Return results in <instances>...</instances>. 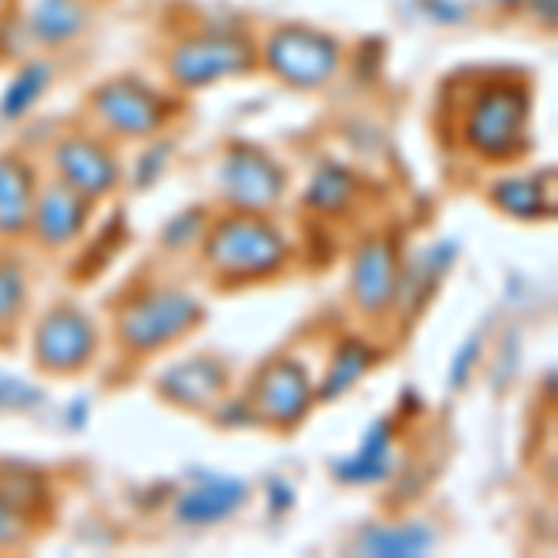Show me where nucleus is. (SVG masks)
<instances>
[{
	"instance_id": "obj_1",
	"label": "nucleus",
	"mask_w": 558,
	"mask_h": 558,
	"mask_svg": "<svg viewBox=\"0 0 558 558\" xmlns=\"http://www.w3.org/2000/svg\"><path fill=\"white\" fill-rule=\"evenodd\" d=\"M197 250H202V265L209 279L228 291L276 279L294 257L291 242L268 216L231 209L209 220Z\"/></svg>"
},
{
	"instance_id": "obj_2",
	"label": "nucleus",
	"mask_w": 558,
	"mask_h": 558,
	"mask_svg": "<svg viewBox=\"0 0 558 558\" xmlns=\"http://www.w3.org/2000/svg\"><path fill=\"white\" fill-rule=\"evenodd\" d=\"M529 123H533V86L525 78H481L462 101L458 138L488 165H514L533 146Z\"/></svg>"
},
{
	"instance_id": "obj_3",
	"label": "nucleus",
	"mask_w": 558,
	"mask_h": 558,
	"mask_svg": "<svg viewBox=\"0 0 558 558\" xmlns=\"http://www.w3.org/2000/svg\"><path fill=\"white\" fill-rule=\"evenodd\" d=\"M205 320V305L186 287L138 283L123 291L112 305V339L123 354L153 357L194 336Z\"/></svg>"
},
{
	"instance_id": "obj_4",
	"label": "nucleus",
	"mask_w": 558,
	"mask_h": 558,
	"mask_svg": "<svg viewBox=\"0 0 558 558\" xmlns=\"http://www.w3.org/2000/svg\"><path fill=\"white\" fill-rule=\"evenodd\" d=\"M86 116L112 142H146L179 116V101L142 75H112L86 94Z\"/></svg>"
},
{
	"instance_id": "obj_5",
	"label": "nucleus",
	"mask_w": 558,
	"mask_h": 558,
	"mask_svg": "<svg viewBox=\"0 0 558 558\" xmlns=\"http://www.w3.org/2000/svg\"><path fill=\"white\" fill-rule=\"evenodd\" d=\"M257 45L242 31L228 26H205V31L183 34L172 49L165 52V75L179 94H197L216 83H228L235 75L257 71Z\"/></svg>"
},
{
	"instance_id": "obj_6",
	"label": "nucleus",
	"mask_w": 558,
	"mask_h": 558,
	"mask_svg": "<svg viewBox=\"0 0 558 558\" xmlns=\"http://www.w3.org/2000/svg\"><path fill=\"white\" fill-rule=\"evenodd\" d=\"M257 64L272 71L283 86L317 94L343 71V41L320 26L279 23L260 41Z\"/></svg>"
},
{
	"instance_id": "obj_7",
	"label": "nucleus",
	"mask_w": 558,
	"mask_h": 558,
	"mask_svg": "<svg viewBox=\"0 0 558 558\" xmlns=\"http://www.w3.org/2000/svg\"><path fill=\"white\" fill-rule=\"evenodd\" d=\"M213 183L220 194L223 209L231 213H260L268 216L279 209V202L287 197L291 175L265 146L254 142H228L216 157Z\"/></svg>"
},
{
	"instance_id": "obj_8",
	"label": "nucleus",
	"mask_w": 558,
	"mask_h": 558,
	"mask_svg": "<svg viewBox=\"0 0 558 558\" xmlns=\"http://www.w3.org/2000/svg\"><path fill=\"white\" fill-rule=\"evenodd\" d=\"M101 328L75 302H57L34 320L31 362L45 376H75L97 362Z\"/></svg>"
},
{
	"instance_id": "obj_9",
	"label": "nucleus",
	"mask_w": 558,
	"mask_h": 558,
	"mask_svg": "<svg viewBox=\"0 0 558 558\" xmlns=\"http://www.w3.org/2000/svg\"><path fill=\"white\" fill-rule=\"evenodd\" d=\"M260 428L294 432L317 407V384L294 354H276L254 373L246 391Z\"/></svg>"
},
{
	"instance_id": "obj_10",
	"label": "nucleus",
	"mask_w": 558,
	"mask_h": 558,
	"mask_svg": "<svg viewBox=\"0 0 558 558\" xmlns=\"http://www.w3.org/2000/svg\"><path fill=\"white\" fill-rule=\"evenodd\" d=\"M52 179L68 183L89 202H105L108 194L120 191L123 183V160L116 153L112 138L97 131H68L52 142L49 149Z\"/></svg>"
},
{
	"instance_id": "obj_11",
	"label": "nucleus",
	"mask_w": 558,
	"mask_h": 558,
	"mask_svg": "<svg viewBox=\"0 0 558 558\" xmlns=\"http://www.w3.org/2000/svg\"><path fill=\"white\" fill-rule=\"evenodd\" d=\"M399 279H402V257L399 246L384 235L365 239L354 250L350 265V302L368 320H384L399 305Z\"/></svg>"
},
{
	"instance_id": "obj_12",
	"label": "nucleus",
	"mask_w": 558,
	"mask_h": 558,
	"mask_svg": "<svg viewBox=\"0 0 558 558\" xmlns=\"http://www.w3.org/2000/svg\"><path fill=\"white\" fill-rule=\"evenodd\" d=\"M97 202H89L78 191H71L60 179H49V183L38 186V197H34V213H31V228L26 235L38 242L41 250L57 254V250L75 246L78 239L89 231V220H94Z\"/></svg>"
},
{
	"instance_id": "obj_13",
	"label": "nucleus",
	"mask_w": 558,
	"mask_h": 558,
	"mask_svg": "<svg viewBox=\"0 0 558 558\" xmlns=\"http://www.w3.org/2000/svg\"><path fill=\"white\" fill-rule=\"evenodd\" d=\"M153 391L175 410H213L231 391V373L216 354H191L168 365L153 380Z\"/></svg>"
},
{
	"instance_id": "obj_14",
	"label": "nucleus",
	"mask_w": 558,
	"mask_h": 558,
	"mask_svg": "<svg viewBox=\"0 0 558 558\" xmlns=\"http://www.w3.org/2000/svg\"><path fill=\"white\" fill-rule=\"evenodd\" d=\"M250 502V484L223 473H194V481L175 495L172 518L186 529L223 525Z\"/></svg>"
},
{
	"instance_id": "obj_15",
	"label": "nucleus",
	"mask_w": 558,
	"mask_h": 558,
	"mask_svg": "<svg viewBox=\"0 0 558 558\" xmlns=\"http://www.w3.org/2000/svg\"><path fill=\"white\" fill-rule=\"evenodd\" d=\"M395 436H399L395 417H376L373 425L362 432L357 451L331 462V476H336L339 484H347V488H373V484H384L387 476L395 473Z\"/></svg>"
},
{
	"instance_id": "obj_16",
	"label": "nucleus",
	"mask_w": 558,
	"mask_h": 558,
	"mask_svg": "<svg viewBox=\"0 0 558 558\" xmlns=\"http://www.w3.org/2000/svg\"><path fill=\"white\" fill-rule=\"evenodd\" d=\"M41 175L23 153H0V242L26 239Z\"/></svg>"
},
{
	"instance_id": "obj_17",
	"label": "nucleus",
	"mask_w": 558,
	"mask_h": 558,
	"mask_svg": "<svg viewBox=\"0 0 558 558\" xmlns=\"http://www.w3.org/2000/svg\"><path fill=\"white\" fill-rule=\"evenodd\" d=\"M94 23L89 0H34L23 15V34L41 49H64L75 45Z\"/></svg>"
},
{
	"instance_id": "obj_18",
	"label": "nucleus",
	"mask_w": 558,
	"mask_h": 558,
	"mask_svg": "<svg viewBox=\"0 0 558 558\" xmlns=\"http://www.w3.org/2000/svg\"><path fill=\"white\" fill-rule=\"evenodd\" d=\"M376 365H380V350H376V343L357 339V336L339 339L336 350H331L328 368H324V376L317 380V407H328V402L350 395Z\"/></svg>"
},
{
	"instance_id": "obj_19",
	"label": "nucleus",
	"mask_w": 558,
	"mask_h": 558,
	"mask_svg": "<svg viewBox=\"0 0 558 558\" xmlns=\"http://www.w3.org/2000/svg\"><path fill=\"white\" fill-rule=\"evenodd\" d=\"M439 544L428 521H373L357 533V551L368 558H417Z\"/></svg>"
},
{
	"instance_id": "obj_20",
	"label": "nucleus",
	"mask_w": 558,
	"mask_h": 558,
	"mask_svg": "<svg viewBox=\"0 0 558 558\" xmlns=\"http://www.w3.org/2000/svg\"><path fill=\"white\" fill-rule=\"evenodd\" d=\"M31 313V268L15 250L0 246V350H12Z\"/></svg>"
},
{
	"instance_id": "obj_21",
	"label": "nucleus",
	"mask_w": 558,
	"mask_h": 558,
	"mask_svg": "<svg viewBox=\"0 0 558 558\" xmlns=\"http://www.w3.org/2000/svg\"><path fill=\"white\" fill-rule=\"evenodd\" d=\"M488 202L510 220H551V191H544V172H514L488 186Z\"/></svg>"
},
{
	"instance_id": "obj_22",
	"label": "nucleus",
	"mask_w": 558,
	"mask_h": 558,
	"mask_svg": "<svg viewBox=\"0 0 558 558\" xmlns=\"http://www.w3.org/2000/svg\"><path fill=\"white\" fill-rule=\"evenodd\" d=\"M52 86V64L49 60H26V64L8 78L4 94H0V120L20 123L38 108V101Z\"/></svg>"
},
{
	"instance_id": "obj_23",
	"label": "nucleus",
	"mask_w": 558,
	"mask_h": 558,
	"mask_svg": "<svg viewBox=\"0 0 558 558\" xmlns=\"http://www.w3.org/2000/svg\"><path fill=\"white\" fill-rule=\"evenodd\" d=\"M357 175L347 165H320L305 186V205L320 216H343L357 202Z\"/></svg>"
},
{
	"instance_id": "obj_24",
	"label": "nucleus",
	"mask_w": 558,
	"mask_h": 558,
	"mask_svg": "<svg viewBox=\"0 0 558 558\" xmlns=\"http://www.w3.org/2000/svg\"><path fill=\"white\" fill-rule=\"evenodd\" d=\"M0 502L12 507L15 514H23L31 525H38V518L45 514V507H49V484L34 470H15V465H8V470H0Z\"/></svg>"
},
{
	"instance_id": "obj_25",
	"label": "nucleus",
	"mask_w": 558,
	"mask_h": 558,
	"mask_svg": "<svg viewBox=\"0 0 558 558\" xmlns=\"http://www.w3.org/2000/svg\"><path fill=\"white\" fill-rule=\"evenodd\" d=\"M205 228H209V213L191 209V213L175 216V220L160 231V242H165L168 250H186V246H194V242H202Z\"/></svg>"
},
{
	"instance_id": "obj_26",
	"label": "nucleus",
	"mask_w": 558,
	"mask_h": 558,
	"mask_svg": "<svg viewBox=\"0 0 558 558\" xmlns=\"http://www.w3.org/2000/svg\"><path fill=\"white\" fill-rule=\"evenodd\" d=\"M213 421L223 428H260V421H257V413L250 407L246 395H242V399H228V395H223V399L213 407Z\"/></svg>"
},
{
	"instance_id": "obj_27",
	"label": "nucleus",
	"mask_w": 558,
	"mask_h": 558,
	"mask_svg": "<svg viewBox=\"0 0 558 558\" xmlns=\"http://www.w3.org/2000/svg\"><path fill=\"white\" fill-rule=\"evenodd\" d=\"M481 354H484V339L481 336H470L462 347L454 350L451 376H447V380H451V387H458V391H462V387L473 380V368H476V362H481Z\"/></svg>"
},
{
	"instance_id": "obj_28",
	"label": "nucleus",
	"mask_w": 558,
	"mask_h": 558,
	"mask_svg": "<svg viewBox=\"0 0 558 558\" xmlns=\"http://www.w3.org/2000/svg\"><path fill=\"white\" fill-rule=\"evenodd\" d=\"M41 402V391L15 376H0V410H31Z\"/></svg>"
},
{
	"instance_id": "obj_29",
	"label": "nucleus",
	"mask_w": 558,
	"mask_h": 558,
	"mask_svg": "<svg viewBox=\"0 0 558 558\" xmlns=\"http://www.w3.org/2000/svg\"><path fill=\"white\" fill-rule=\"evenodd\" d=\"M31 529H34L31 521L0 502V551H20L26 539H31Z\"/></svg>"
},
{
	"instance_id": "obj_30",
	"label": "nucleus",
	"mask_w": 558,
	"mask_h": 558,
	"mask_svg": "<svg viewBox=\"0 0 558 558\" xmlns=\"http://www.w3.org/2000/svg\"><path fill=\"white\" fill-rule=\"evenodd\" d=\"M425 8V20L432 23H462L465 20V8L458 0H421Z\"/></svg>"
},
{
	"instance_id": "obj_31",
	"label": "nucleus",
	"mask_w": 558,
	"mask_h": 558,
	"mask_svg": "<svg viewBox=\"0 0 558 558\" xmlns=\"http://www.w3.org/2000/svg\"><path fill=\"white\" fill-rule=\"evenodd\" d=\"M268 495H272V510H291L294 507V488L287 481H272L268 484Z\"/></svg>"
},
{
	"instance_id": "obj_32",
	"label": "nucleus",
	"mask_w": 558,
	"mask_h": 558,
	"mask_svg": "<svg viewBox=\"0 0 558 558\" xmlns=\"http://www.w3.org/2000/svg\"><path fill=\"white\" fill-rule=\"evenodd\" d=\"M533 4H536V12H539V23L551 26L555 23V0H533Z\"/></svg>"
},
{
	"instance_id": "obj_33",
	"label": "nucleus",
	"mask_w": 558,
	"mask_h": 558,
	"mask_svg": "<svg viewBox=\"0 0 558 558\" xmlns=\"http://www.w3.org/2000/svg\"><path fill=\"white\" fill-rule=\"evenodd\" d=\"M402 402H407V413H421V402H417V395H413V391L402 395Z\"/></svg>"
},
{
	"instance_id": "obj_34",
	"label": "nucleus",
	"mask_w": 558,
	"mask_h": 558,
	"mask_svg": "<svg viewBox=\"0 0 558 558\" xmlns=\"http://www.w3.org/2000/svg\"><path fill=\"white\" fill-rule=\"evenodd\" d=\"M488 4H495V8H521V4H529V0H488Z\"/></svg>"
},
{
	"instance_id": "obj_35",
	"label": "nucleus",
	"mask_w": 558,
	"mask_h": 558,
	"mask_svg": "<svg viewBox=\"0 0 558 558\" xmlns=\"http://www.w3.org/2000/svg\"><path fill=\"white\" fill-rule=\"evenodd\" d=\"M4 8H8V4H4V0H0V12H4Z\"/></svg>"
},
{
	"instance_id": "obj_36",
	"label": "nucleus",
	"mask_w": 558,
	"mask_h": 558,
	"mask_svg": "<svg viewBox=\"0 0 558 558\" xmlns=\"http://www.w3.org/2000/svg\"><path fill=\"white\" fill-rule=\"evenodd\" d=\"M4 4H12V0H4Z\"/></svg>"
}]
</instances>
